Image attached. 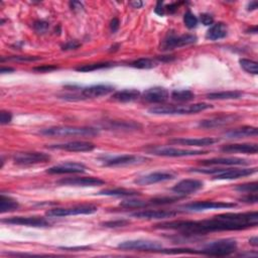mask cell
<instances>
[{
  "label": "cell",
  "instance_id": "obj_1",
  "mask_svg": "<svg viewBox=\"0 0 258 258\" xmlns=\"http://www.w3.org/2000/svg\"><path fill=\"white\" fill-rule=\"evenodd\" d=\"M258 213H226L200 221H173L159 224L157 229L178 231L184 235H206L212 232L238 231L256 227Z\"/></svg>",
  "mask_w": 258,
  "mask_h": 258
},
{
  "label": "cell",
  "instance_id": "obj_2",
  "mask_svg": "<svg viewBox=\"0 0 258 258\" xmlns=\"http://www.w3.org/2000/svg\"><path fill=\"white\" fill-rule=\"evenodd\" d=\"M42 135L53 137H67V136H95L99 131L92 127H75V126H55L42 129Z\"/></svg>",
  "mask_w": 258,
  "mask_h": 258
},
{
  "label": "cell",
  "instance_id": "obj_3",
  "mask_svg": "<svg viewBox=\"0 0 258 258\" xmlns=\"http://www.w3.org/2000/svg\"><path fill=\"white\" fill-rule=\"evenodd\" d=\"M213 106L207 103H197L193 105H170V106H157L152 107L148 111L151 114L156 115H185V114H196L207 109L212 108Z\"/></svg>",
  "mask_w": 258,
  "mask_h": 258
},
{
  "label": "cell",
  "instance_id": "obj_4",
  "mask_svg": "<svg viewBox=\"0 0 258 258\" xmlns=\"http://www.w3.org/2000/svg\"><path fill=\"white\" fill-rule=\"evenodd\" d=\"M237 249V242L234 239H221L208 243L201 250L202 254L209 256H228Z\"/></svg>",
  "mask_w": 258,
  "mask_h": 258
},
{
  "label": "cell",
  "instance_id": "obj_5",
  "mask_svg": "<svg viewBox=\"0 0 258 258\" xmlns=\"http://www.w3.org/2000/svg\"><path fill=\"white\" fill-rule=\"evenodd\" d=\"M114 87L110 85H104V84H99V85H93L90 87H85L81 88L80 92L78 94H73V95H66L64 98L68 99L71 97V100H75L76 98L78 100L82 99H94L98 98L101 96H106L113 92Z\"/></svg>",
  "mask_w": 258,
  "mask_h": 258
},
{
  "label": "cell",
  "instance_id": "obj_6",
  "mask_svg": "<svg viewBox=\"0 0 258 258\" xmlns=\"http://www.w3.org/2000/svg\"><path fill=\"white\" fill-rule=\"evenodd\" d=\"M98 208L94 205H79L70 208H56L48 210L46 215L48 217H67L73 215H91L96 213Z\"/></svg>",
  "mask_w": 258,
  "mask_h": 258
},
{
  "label": "cell",
  "instance_id": "obj_7",
  "mask_svg": "<svg viewBox=\"0 0 258 258\" xmlns=\"http://www.w3.org/2000/svg\"><path fill=\"white\" fill-rule=\"evenodd\" d=\"M118 248L131 251H158L162 249V245L158 241L137 239L124 241L118 245Z\"/></svg>",
  "mask_w": 258,
  "mask_h": 258
},
{
  "label": "cell",
  "instance_id": "obj_8",
  "mask_svg": "<svg viewBox=\"0 0 258 258\" xmlns=\"http://www.w3.org/2000/svg\"><path fill=\"white\" fill-rule=\"evenodd\" d=\"M148 152L151 154H154V156L165 157V158H185V157L200 156V154L207 153V151H204V150L180 149V148H176V147H153L149 149Z\"/></svg>",
  "mask_w": 258,
  "mask_h": 258
},
{
  "label": "cell",
  "instance_id": "obj_9",
  "mask_svg": "<svg viewBox=\"0 0 258 258\" xmlns=\"http://www.w3.org/2000/svg\"><path fill=\"white\" fill-rule=\"evenodd\" d=\"M236 204L229 202H214V201H203L192 204H187L180 207L184 211L190 212H201L205 210H215V209H232L235 208Z\"/></svg>",
  "mask_w": 258,
  "mask_h": 258
},
{
  "label": "cell",
  "instance_id": "obj_10",
  "mask_svg": "<svg viewBox=\"0 0 258 258\" xmlns=\"http://www.w3.org/2000/svg\"><path fill=\"white\" fill-rule=\"evenodd\" d=\"M14 161L18 165H33L38 163H46L50 160V156L45 152L30 151L17 152L14 156Z\"/></svg>",
  "mask_w": 258,
  "mask_h": 258
},
{
  "label": "cell",
  "instance_id": "obj_11",
  "mask_svg": "<svg viewBox=\"0 0 258 258\" xmlns=\"http://www.w3.org/2000/svg\"><path fill=\"white\" fill-rule=\"evenodd\" d=\"M197 40H198L197 36L194 34H182V35L170 34L162 41L161 45V49L171 50L177 48L190 46V45L195 44Z\"/></svg>",
  "mask_w": 258,
  "mask_h": 258
},
{
  "label": "cell",
  "instance_id": "obj_12",
  "mask_svg": "<svg viewBox=\"0 0 258 258\" xmlns=\"http://www.w3.org/2000/svg\"><path fill=\"white\" fill-rule=\"evenodd\" d=\"M101 161L106 166H126L145 163L148 159L140 156H133V154H123V156L106 157Z\"/></svg>",
  "mask_w": 258,
  "mask_h": 258
},
{
  "label": "cell",
  "instance_id": "obj_13",
  "mask_svg": "<svg viewBox=\"0 0 258 258\" xmlns=\"http://www.w3.org/2000/svg\"><path fill=\"white\" fill-rule=\"evenodd\" d=\"M1 222L11 225H21L35 228H44L49 226L48 221L43 217H11L2 219Z\"/></svg>",
  "mask_w": 258,
  "mask_h": 258
},
{
  "label": "cell",
  "instance_id": "obj_14",
  "mask_svg": "<svg viewBox=\"0 0 258 258\" xmlns=\"http://www.w3.org/2000/svg\"><path fill=\"white\" fill-rule=\"evenodd\" d=\"M87 170L85 164L80 162H64L55 166H51L47 171L50 175H64V174H82Z\"/></svg>",
  "mask_w": 258,
  "mask_h": 258
},
{
  "label": "cell",
  "instance_id": "obj_15",
  "mask_svg": "<svg viewBox=\"0 0 258 258\" xmlns=\"http://www.w3.org/2000/svg\"><path fill=\"white\" fill-rule=\"evenodd\" d=\"M61 186H71V187H95L104 185L105 182L98 177H67L63 178L58 182Z\"/></svg>",
  "mask_w": 258,
  "mask_h": 258
},
{
  "label": "cell",
  "instance_id": "obj_16",
  "mask_svg": "<svg viewBox=\"0 0 258 258\" xmlns=\"http://www.w3.org/2000/svg\"><path fill=\"white\" fill-rule=\"evenodd\" d=\"M50 149H61V150H67L72 152H86V151H92L95 149V145L89 141H71V143L66 144H59L53 145L48 146Z\"/></svg>",
  "mask_w": 258,
  "mask_h": 258
},
{
  "label": "cell",
  "instance_id": "obj_17",
  "mask_svg": "<svg viewBox=\"0 0 258 258\" xmlns=\"http://www.w3.org/2000/svg\"><path fill=\"white\" fill-rule=\"evenodd\" d=\"M238 119H239V116L236 114H224V115L216 116V117H213V118L202 120L199 123V126L203 128H216V127H221V126H225L231 123H234Z\"/></svg>",
  "mask_w": 258,
  "mask_h": 258
},
{
  "label": "cell",
  "instance_id": "obj_18",
  "mask_svg": "<svg viewBox=\"0 0 258 258\" xmlns=\"http://www.w3.org/2000/svg\"><path fill=\"white\" fill-rule=\"evenodd\" d=\"M170 94L165 88L162 87H153L149 88L144 92L143 98L148 103H154V104H161L164 103L169 99Z\"/></svg>",
  "mask_w": 258,
  "mask_h": 258
},
{
  "label": "cell",
  "instance_id": "obj_19",
  "mask_svg": "<svg viewBox=\"0 0 258 258\" xmlns=\"http://www.w3.org/2000/svg\"><path fill=\"white\" fill-rule=\"evenodd\" d=\"M173 178H174V175L171 173L157 172V173H151V174L140 177L137 179H135L134 183L139 186H148L152 184L166 182V180H171Z\"/></svg>",
  "mask_w": 258,
  "mask_h": 258
},
{
  "label": "cell",
  "instance_id": "obj_20",
  "mask_svg": "<svg viewBox=\"0 0 258 258\" xmlns=\"http://www.w3.org/2000/svg\"><path fill=\"white\" fill-rule=\"evenodd\" d=\"M257 172V167L253 169H222L220 173L214 176L215 179H236L248 177Z\"/></svg>",
  "mask_w": 258,
  "mask_h": 258
},
{
  "label": "cell",
  "instance_id": "obj_21",
  "mask_svg": "<svg viewBox=\"0 0 258 258\" xmlns=\"http://www.w3.org/2000/svg\"><path fill=\"white\" fill-rule=\"evenodd\" d=\"M203 186H204V184H203V182H201V180L189 178V179L180 180L179 183H177L173 188V191L175 193H177V195L186 196V195H189V194L195 193V192L201 190L203 188Z\"/></svg>",
  "mask_w": 258,
  "mask_h": 258
},
{
  "label": "cell",
  "instance_id": "obj_22",
  "mask_svg": "<svg viewBox=\"0 0 258 258\" xmlns=\"http://www.w3.org/2000/svg\"><path fill=\"white\" fill-rule=\"evenodd\" d=\"M178 214L176 211H165V210H144L133 213L131 216L138 219H146V220H161V219L172 218Z\"/></svg>",
  "mask_w": 258,
  "mask_h": 258
},
{
  "label": "cell",
  "instance_id": "obj_23",
  "mask_svg": "<svg viewBox=\"0 0 258 258\" xmlns=\"http://www.w3.org/2000/svg\"><path fill=\"white\" fill-rule=\"evenodd\" d=\"M219 139L213 137H205V138H177L171 140V144L180 145L187 146H208L218 143Z\"/></svg>",
  "mask_w": 258,
  "mask_h": 258
},
{
  "label": "cell",
  "instance_id": "obj_24",
  "mask_svg": "<svg viewBox=\"0 0 258 258\" xmlns=\"http://www.w3.org/2000/svg\"><path fill=\"white\" fill-rule=\"evenodd\" d=\"M204 165H246L248 161L238 158H216L200 161Z\"/></svg>",
  "mask_w": 258,
  "mask_h": 258
},
{
  "label": "cell",
  "instance_id": "obj_25",
  "mask_svg": "<svg viewBox=\"0 0 258 258\" xmlns=\"http://www.w3.org/2000/svg\"><path fill=\"white\" fill-rule=\"evenodd\" d=\"M224 152L229 153H248V154H256L258 151V145L256 144H235V145H224L221 148Z\"/></svg>",
  "mask_w": 258,
  "mask_h": 258
},
{
  "label": "cell",
  "instance_id": "obj_26",
  "mask_svg": "<svg viewBox=\"0 0 258 258\" xmlns=\"http://www.w3.org/2000/svg\"><path fill=\"white\" fill-rule=\"evenodd\" d=\"M106 127L112 130L118 131H135L141 128V124L135 121H110L106 124Z\"/></svg>",
  "mask_w": 258,
  "mask_h": 258
},
{
  "label": "cell",
  "instance_id": "obj_27",
  "mask_svg": "<svg viewBox=\"0 0 258 258\" xmlns=\"http://www.w3.org/2000/svg\"><path fill=\"white\" fill-rule=\"evenodd\" d=\"M258 130L256 127L252 126H244L241 128H236L233 130H229L224 133L227 138H244V137H251L257 136Z\"/></svg>",
  "mask_w": 258,
  "mask_h": 258
},
{
  "label": "cell",
  "instance_id": "obj_28",
  "mask_svg": "<svg viewBox=\"0 0 258 258\" xmlns=\"http://www.w3.org/2000/svg\"><path fill=\"white\" fill-rule=\"evenodd\" d=\"M140 97V92L136 89H125L122 91H118L112 95V100L121 102V103H127L132 102L137 100Z\"/></svg>",
  "mask_w": 258,
  "mask_h": 258
},
{
  "label": "cell",
  "instance_id": "obj_29",
  "mask_svg": "<svg viewBox=\"0 0 258 258\" xmlns=\"http://www.w3.org/2000/svg\"><path fill=\"white\" fill-rule=\"evenodd\" d=\"M98 195L101 196H109V197H136L140 196V193L133 190H127V189H107L102 190L98 193Z\"/></svg>",
  "mask_w": 258,
  "mask_h": 258
},
{
  "label": "cell",
  "instance_id": "obj_30",
  "mask_svg": "<svg viewBox=\"0 0 258 258\" xmlns=\"http://www.w3.org/2000/svg\"><path fill=\"white\" fill-rule=\"evenodd\" d=\"M228 33V28L224 22H218L213 24L207 32V38L211 41L222 40Z\"/></svg>",
  "mask_w": 258,
  "mask_h": 258
},
{
  "label": "cell",
  "instance_id": "obj_31",
  "mask_svg": "<svg viewBox=\"0 0 258 258\" xmlns=\"http://www.w3.org/2000/svg\"><path fill=\"white\" fill-rule=\"evenodd\" d=\"M19 205L16 200L1 194V196H0V212L2 214L7 212H12L16 211Z\"/></svg>",
  "mask_w": 258,
  "mask_h": 258
},
{
  "label": "cell",
  "instance_id": "obj_32",
  "mask_svg": "<svg viewBox=\"0 0 258 258\" xmlns=\"http://www.w3.org/2000/svg\"><path fill=\"white\" fill-rule=\"evenodd\" d=\"M242 97V93L239 91H224V92H215L207 95V98L210 100H232L239 99Z\"/></svg>",
  "mask_w": 258,
  "mask_h": 258
},
{
  "label": "cell",
  "instance_id": "obj_33",
  "mask_svg": "<svg viewBox=\"0 0 258 258\" xmlns=\"http://www.w3.org/2000/svg\"><path fill=\"white\" fill-rule=\"evenodd\" d=\"M113 66H114V64L112 63H95V64H84V66H80V67L77 68L76 70L78 71V72L88 73V72H93V71H96V70L111 68Z\"/></svg>",
  "mask_w": 258,
  "mask_h": 258
},
{
  "label": "cell",
  "instance_id": "obj_34",
  "mask_svg": "<svg viewBox=\"0 0 258 258\" xmlns=\"http://www.w3.org/2000/svg\"><path fill=\"white\" fill-rule=\"evenodd\" d=\"M172 98L178 102H189L195 98V94L190 90H175L172 93Z\"/></svg>",
  "mask_w": 258,
  "mask_h": 258
},
{
  "label": "cell",
  "instance_id": "obj_35",
  "mask_svg": "<svg viewBox=\"0 0 258 258\" xmlns=\"http://www.w3.org/2000/svg\"><path fill=\"white\" fill-rule=\"evenodd\" d=\"M180 199H183V197H160V198L151 199L146 202H147V206H162V205L173 204L175 202H177Z\"/></svg>",
  "mask_w": 258,
  "mask_h": 258
},
{
  "label": "cell",
  "instance_id": "obj_36",
  "mask_svg": "<svg viewBox=\"0 0 258 258\" xmlns=\"http://www.w3.org/2000/svg\"><path fill=\"white\" fill-rule=\"evenodd\" d=\"M240 63V66L241 68L246 71L249 74H253V75H257L258 74V64L252 60H248V59H240L239 60Z\"/></svg>",
  "mask_w": 258,
  "mask_h": 258
},
{
  "label": "cell",
  "instance_id": "obj_37",
  "mask_svg": "<svg viewBox=\"0 0 258 258\" xmlns=\"http://www.w3.org/2000/svg\"><path fill=\"white\" fill-rule=\"evenodd\" d=\"M130 66L136 69H152L153 67L157 66V64L151 59L143 58L132 62Z\"/></svg>",
  "mask_w": 258,
  "mask_h": 258
},
{
  "label": "cell",
  "instance_id": "obj_38",
  "mask_svg": "<svg viewBox=\"0 0 258 258\" xmlns=\"http://www.w3.org/2000/svg\"><path fill=\"white\" fill-rule=\"evenodd\" d=\"M121 207L127 209H143L147 207V202L140 200H127L120 204Z\"/></svg>",
  "mask_w": 258,
  "mask_h": 258
},
{
  "label": "cell",
  "instance_id": "obj_39",
  "mask_svg": "<svg viewBox=\"0 0 258 258\" xmlns=\"http://www.w3.org/2000/svg\"><path fill=\"white\" fill-rule=\"evenodd\" d=\"M184 22L188 29H195L198 25L199 20L195 15H193L192 12L188 11L184 16Z\"/></svg>",
  "mask_w": 258,
  "mask_h": 258
},
{
  "label": "cell",
  "instance_id": "obj_40",
  "mask_svg": "<svg viewBox=\"0 0 258 258\" xmlns=\"http://www.w3.org/2000/svg\"><path fill=\"white\" fill-rule=\"evenodd\" d=\"M235 190L240 192V193H257L258 184L256 182H254V183L239 185L235 188Z\"/></svg>",
  "mask_w": 258,
  "mask_h": 258
},
{
  "label": "cell",
  "instance_id": "obj_41",
  "mask_svg": "<svg viewBox=\"0 0 258 258\" xmlns=\"http://www.w3.org/2000/svg\"><path fill=\"white\" fill-rule=\"evenodd\" d=\"M7 61H14V62H35L42 60L41 57H32V56H15L9 57L6 59Z\"/></svg>",
  "mask_w": 258,
  "mask_h": 258
},
{
  "label": "cell",
  "instance_id": "obj_42",
  "mask_svg": "<svg viewBox=\"0 0 258 258\" xmlns=\"http://www.w3.org/2000/svg\"><path fill=\"white\" fill-rule=\"evenodd\" d=\"M129 223L128 220H114V221H108L103 223L102 225L107 228H119V227H124L127 226Z\"/></svg>",
  "mask_w": 258,
  "mask_h": 258
},
{
  "label": "cell",
  "instance_id": "obj_43",
  "mask_svg": "<svg viewBox=\"0 0 258 258\" xmlns=\"http://www.w3.org/2000/svg\"><path fill=\"white\" fill-rule=\"evenodd\" d=\"M33 28L38 33H44V32H46L48 30L49 23L45 21V20H37V21L34 22Z\"/></svg>",
  "mask_w": 258,
  "mask_h": 258
},
{
  "label": "cell",
  "instance_id": "obj_44",
  "mask_svg": "<svg viewBox=\"0 0 258 258\" xmlns=\"http://www.w3.org/2000/svg\"><path fill=\"white\" fill-rule=\"evenodd\" d=\"M11 120H12V114L10 112L4 111V110L0 112V123H1L2 125L8 124Z\"/></svg>",
  "mask_w": 258,
  "mask_h": 258
},
{
  "label": "cell",
  "instance_id": "obj_45",
  "mask_svg": "<svg viewBox=\"0 0 258 258\" xmlns=\"http://www.w3.org/2000/svg\"><path fill=\"white\" fill-rule=\"evenodd\" d=\"M242 202L247 203V204H256L258 201L257 194L256 193H248L246 196L240 199Z\"/></svg>",
  "mask_w": 258,
  "mask_h": 258
},
{
  "label": "cell",
  "instance_id": "obj_46",
  "mask_svg": "<svg viewBox=\"0 0 258 258\" xmlns=\"http://www.w3.org/2000/svg\"><path fill=\"white\" fill-rule=\"evenodd\" d=\"M200 19H201L202 23L204 25H206V27H208V25L213 24V22H214V18L212 17V16H210L208 14H203V15H201Z\"/></svg>",
  "mask_w": 258,
  "mask_h": 258
},
{
  "label": "cell",
  "instance_id": "obj_47",
  "mask_svg": "<svg viewBox=\"0 0 258 258\" xmlns=\"http://www.w3.org/2000/svg\"><path fill=\"white\" fill-rule=\"evenodd\" d=\"M81 45L78 43V42H76V41H71L69 43H67L66 45H64L62 47L63 50H70V49H76V48H78Z\"/></svg>",
  "mask_w": 258,
  "mask_h": 258
},
{
  "label": "cell",
  "instance_id": "obj_48",
  "mask_svg": "<svg viewBox=\"0 0 258 258\" xmlns=\"http://www.w3.org/2000/svg\"><path fill=\"white\" fill-rule=\"evenodd\" d=\"M33 70L34 71H37V72H50V71H54V70H58V67L51 66V64H47V66L36 67Z\"/></svg>",
  "mask_w": 258,
  "mask_h": 258
},
{
  "label": "cell",
  "instance_id": "obj_49",
  "mask_svg": "<svg viewBox=\"0 0 258 258\" xmlns=\"http://www.w3.org/2000/svg\"><path fill=\"white\" fill-rule=\"evenodd\" d=\"M119 24H120V22H119L118 18H116V17L113 18L111 20V22H110V30H111V32H117V30L119 29Z\"/></svg>",
  "mask_w": 258,
  "mask_h": 258
},
{
  "label": "cell",
  "instance_id": "obj_50",
  "mask_svg": "<svg viewBox=\"0 0 258 258\" xmlns=\"http://www.w3.org/2000/svg\"><path fill=\"white\" fill-rule=\"evenodd\" d=\"M164 7H163V2L159 1L157 6H156V14L159 16H163L164 15Z\"/></svg>",
  "mask_w": 258,
  "mask_h": 258
},
{
  "label": "cell",
  "instance_id": "obj_51",
  "mask_svg": "<svg viewBox=\"0 0 258 258\" xmlns=\"http://www.w3.org/2000/svg\"><path fill=\"white\" fill-rule=\"evenodd\" d=\"M177 3H173V4H170L169 6H166L165 8L167 9V11L170 12V14H174V12H176L177 10Z\"/></svg>",
  "mask_w": 258,
  "mask_h": 258
},
{
  "label": "cell",
  "instance_id": "obj_52",
  "mask_svg": "<svg viewBox=\"0 0 258 258\" xmlns=\"http://www.w3.org/2000/svg\"><path fill=\"white\" fill-rule=\"evenodd\" d=\"M70 4L72 6V9H74V10H76V9H82L83 8V5L80 2L74 1V2H71Z\"/></svg>",
  "mask_w": 258,
  "mask_h": 258
},
{
  "label": "cell",
  "instance_id": "obj_53",
  "mask_svg": "<svg viewBox=\"0 0 258 258\" xmlns=\"http://www.w3.org/2000/svg\"><path fill=\"white\" fill-rule=\"evenodd\" d=\"M249 243L252 245V246H254V247H257L258 246V238L255 236V237H252V238H250V240H249Z\"/></svg>",
  "mask_w": 258,
  "mask_h": 258
},
{
  "label": "cell",
  "instance_id": "obj_54",
  "mask_svg": "<svg viewBox=\"0 0 258 258\" xmlns=\"http://www.w3.org/2000/svg\"><path fill=\"white\" fill-rule=\"evenodd\" d=\"M131 6H133V8H140L141 6L144 5V2H141V1H132L130 2Z\"/></svg>",
  "mask_w": 258,
  "mask_h": 258
},
{
  "label": "cell",
  "instance_id": "obj_55",
  "mask_svg": "<svg viewBox=\"0 0 258 258\" xmlns=\"http://www.w3.org/2000/svg\"><path fill=\"white\" fill-rule=\"evenodd\" d=\"M258 6V3L257 1H251L249 4H248V10H255Z\"/></svg>",
  "mask_w": 258,
  "mask_h": 258
},
{
  "label": "cell",
  "instance_id": "obj_56",
  "mask_svg": "<svg viewBox=\"0 0 258 258\" xmlns=\"http://www.w3.org/2000/svg\"><path fill=\"white\" fill-rule=\"evenodd\" d=\"M15 69H12V68H4L2 67L1 70H0V73L1 74H5V73H11V72H14Z\"/></svg>",
  "mask_w": 258,
  "mask_h": 258
},
{
  "label": "cell",
  "instance_id": "obj_57",
  "mask_svg": "<svg viewBox=\"0 0 258 258\" xmlns=\"http://www.w3.org/2000/svg\"><path fill=\"white\" fill-rule=\"evenodd\" d=\"M62 249H64V250H84V249H88V247H79V248H62Z\"/></svg>",
  "mask_w": 258,
  "mask_h": 258
}]
</instances>
